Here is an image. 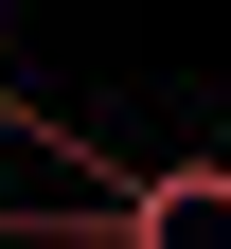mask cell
<instances>
[{
  "instance_id": "1",
  "label": "cell",
  "mask_w": 231,
  "mask_h": 249,
  "mask_svg": "<svg viewBox=\"0 0 231 249\" xmlns=\"http://www.w3.org/2000/svg\"><path fill=\"white\" fill-rule=\"evenodd\" d=\"M124 231H142V249H231V160H124Z\"/></svg>"
}]
</instances>
